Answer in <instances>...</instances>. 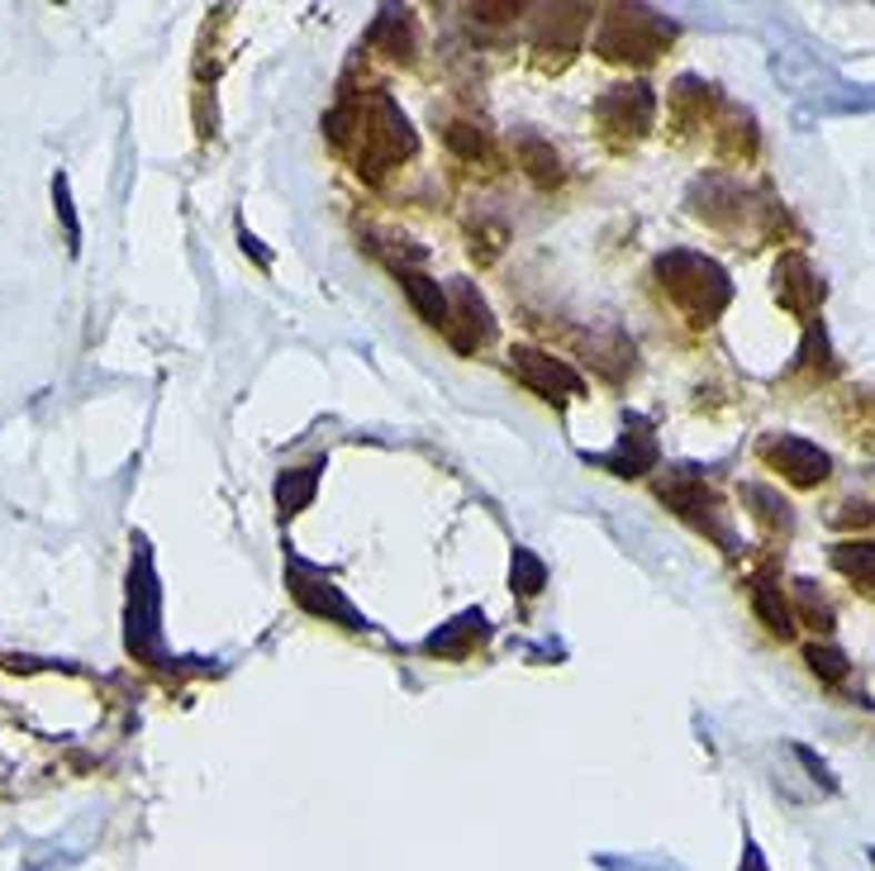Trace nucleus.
I'll list each match as a JSON object with an SVG mask.
<instances>
[{
  "label": "nucleus",
  "mask_w": 875,
  "mask_h": 871,
  "mask_svg": "<svg viewBox=\"0 0 875 871\" xmlns=\"http://www.w3.org/2000/svg\"><path fill=\"white\" fill-rule=\"evenodd\" d=\"M600 462H604V467H614L618 477H643L647 467L656 462V439H652V429H647L643 420H633V433L624 429V439H618V448H614V452H604Z\"/></svg>",
  "instance_id": "9b49d317"
},
{
  "label": "nucleus",
  "mask_w": 875,
  "mask_h": 871,
  "mask_svg": "<svg viewBox=\"0 0 875 871\" xmlns=\"http://www.w3.org/2000/svg\"><path fill=\"white\" fill-rule=\"evenodd\" d=\"M362 129H366L362 133V162H366V172H385L391 162L414 153V133L405 124V114L391 106V96H372V100H366Z\"/></svg>",
  "instance_id": "7ed1b4c3"
},
{
  "label": "nucleus",
  "mask_w": 875,
  "mask_h": 871,
  "mask_svg": "<svg viewBox=\"0 0 875 871\" xmlns=\"http://www.w3.org/2000/svg\"><path fill=\"white\" fill-rule=\"evenodd\" d=\"M400 287H405L410 306H414L419 314H424V324L447 329V300H443V291H438V281L419 277V272H405V267H400Z\"/></svg>",
  "instance_id": "ddd939ff"
},
{
  "label": "nucleus",
  "mask_w": 875,
  "mask_h": 871,
  "mask_svg": "<svg viewBox=\"0 0 875 871\" xmlns=\"http://www.w3.org/2000/svg\"><path fill=\"white\" fill-rule=\"evenodd\" d=\"M743 500H747V505H762V510H756V519H766L771 529H789V524H795V514H789V505H785V500H781L776 491H766V485H747Z\"/></svg>",
  "instance_id": "dca6fc26"
},
{
  "label": "nucleus",
  "mask_w": 875,
  "mask_h": 871,
  "mask_svg": "<svg viewBox=\"0 0 875 871\" xmlns=\"http://www.w3.org/2000/svg\"><path fill=\"white\" fill-rule=\"evenodd\" d=\"M58 210H62L67 239H72V248H77V220H72V200H67V181H58Z\"/></svg>",
  "instance_id": "5701e85b"
},
{
  "label": "nucleus",
  "mask_w": 875,
  "mask_h": 871,
  "mask_svg": "<svg viewBox=\"0 0 875 871\" xmlns=\"http://www.w3.org/2000/svg\"><path fill=\"white\" fill-rule=\"evenodd\" d=\"M762 458L776 467L781 477L795 481V485H818V481H828V472H833L828 452H823L818 443H809V439H795V433L766 439L762 443Z\"/></svg>",
  "instance_id": "20e7f679"
},
{
  "label": "nucleus",
  "mask_w": 875,
  "mask_h": 871,
  "mask_svg": "<svg viewBox=\"0 0 875 871\" xmlns=\"http://www.w3.org/2000/svg\"><path fill=\"white\" fill-rule=\"evenodd\" d=\"M314 481H319V472H314V467H300V472H285L281 477V510L285 514H295L300 505H305V500L314 495Z\"/></svg>",
  "instance_id": "f3484780"
},
{
  "label": "nucleus",
  "mask_w": 875,
  "mask_h": 871,
  "mask_svg": "<svg viewBox=\"0 0 875 871\" xmlns=\"http://www.w3.org/2000/svg\"><path fill=\"white\" fill-rule=\"evenodd\" d=\"M291 595L305 605L310 614H324V619H343V624H362L358 610L348 605V600L333 591L329 581H319L314 572H305V567H291Z\"/></svg>",
  "instance_id": "6e6552de"
},
{
  "label": "nucleus",
  "mask_w": 875,
  "mask_h": 871,
  "mask_svg": "<svg viewBox=\"0 0 875 871\" xmlns=\"http://www.w3.org/2000/svg\"><path fill=\"white\" fill-rule=\"evenodd\" d=\"M581 29H585V10H581V6H552V10L537 14V39H533V43H537V48H547V43L576 48Z\"/></svg>",
  "instance_id": "f8f14e48"
},
{
  "label": "nucleus",
  "mask_w": 875,
  "mask_h": 871,
  "mask_svg": "<svg viewBox=\"0 0 875 871\" xmlns=\"http://www.w3.org/2000/svg\"><path fill=\"white\" fill-rule=\"evenodd\" d=\"M543 581H547L543 562H537L533 552H514V585H519V591L533 595V591H543Z\"/></svg>",
  "instance_id": "6ab92c4d"
},
{
  "label": "nucleus",
  "mask_w": 875,
  "mask_h": 871,
  "mask_svg": "<svg viewBox=\"0 0 875 871\" xmlns=\"http://www.w3.org/2000/svg\"><path fill=\"white\" fill-rule=\"evenodd\" d=\"M510 362H514V377L524 381L529 391H537V396H547V400H571V396H581V377L571 372L562 358L537 353V348H514Z\"/></svg>",
  "instance_id": "39448f33"
},
{
  "label": "nucleus",
  "mask_w": 875,
  "mask_h": 871,
  "mask_svg": "<svg viewBox=\"0 0 875 871\" xmlns=\"http://www.w3.org/2000/svg\"><path fill=\"white\" fill-rule=\"evenodd\" d=\"M447 143L457 148L462 158H485V153H491L485 133H481V129H471V124H452V129H447Z\"/></svg>",
  "instance_id": "aec40b11"
},
{
  "label": "nucleus",
  "mask_w": 875,
  "mask_h": 871,
  "mask_svg": "<svg viewBox=\"0 0 875 871\" xmlns=\"http://www.w3.org/2000/svg\"><path fill=\"white\" fill-rule=\"evenodd\" d=\"M776 296L785 300V310L809 314L818 300H823V281L809 272V262H804V258H785L776 267Z\"/></svg>",
  "instance_id": "9d476101"
},
{
  "label": "nucleus",
  "mask_w": 875,
  "mask_h": 871,
  "mask_svg": "<svg viewBox=\"0 0 875 871\" xmlns=\"http://www.w3.org/2000/svg\"><path fill=\"white\" fill-rule=\"evenodd\" d=\"M671 29L666 20H656L652 10H610L604 14V29H600V53L614 58V62H652L662 48L671 43Z\"/></svg>",
  "instance_id": "f03ea898"
},
{
  "label": "nucleus",
  "mask_w": 875,
  "mask_h": 871,
  "mask_svg": "<svg viewBox=\"0 0 875 871\" xmlns=\"http://www.w3.org/2000/svg\"><path fill=\"white\" fill-rule=\"evenodd\" d=\"M656 491H662V500H666V505L676 510V514L695 519L700 529H714V510H718V500L710 495V485H704V481H695V477H685V472H681V477L662 481ZM714 533H718V529H714Z\"/></svg>",
  "instance_id": "1a4fd4ad"
},
{
  "label": "nucleus",
  "mask_w": 875,
  "mask_h": 871,
  "mask_svg": "<svg viewBox=\"0 0 875 871\" xmlns=\"http://www.w3.org/2000/svg\"><path fill=\"white\" fill-rule=\"evenodd\" d=\"M752 605H756V614H762V624L771 629V633H781V639H789L795 633V614H789V605L781 600V591L771 581H756L752 585Z\"/></svg>",
  "instance_id": "2eb2a0df"
},
{
  "label": "nucleus",
  "mask_w": 875,
  "mask_h": 871,
  "mask_svg": "<svg viewBox=\"0 0 875 871\" xmlns=\"http://www.w3.org/2000/svg\"><path fill=\"white\" fill-rule=\"evenodd\" d=\"M452 300H457V310H447V333L452 343H457V353H476V348L491 339V310H485V300L457 281L452 287Z\"/></svg>",
  "instance_id": "0eeeda50"
},
{
  "label": "nucleus",
  "mask_w": 875,
  "mask_h": 871,
  "mask_svg": "<svg viewBox=\"0 0 875 871\" xmlns=\"http://www.w3.org/2000/svg\"><path fill=\"white\" fill-rule=\"evenodd\" d=\"M519 153H524V162H529V172L537 177V181H557L562 177V162H557V153H547L537 139H524L519 143Z\"/></svg>",
  "instance_id": "a211bd4d"
},
{
  "label": "nucleus",
  "mask_w": 875,
  "mask_h": 871,
  "mask_svg": "<svg viewBox=\"0 0 875 871\" xmlns=\"http://www.w3.org/2000/svg\"><path fill=\"white\" fill-rule=\"evenodd\" d=\"M809 667H814V672L818 677H828V681H843L847 677V658H843V652H837V648H809Z\"/></svg>",
  "instance_id": "412c9836"
},
{
  "label": "nucleus",
  "mask_w": 875,
  "mask_h": 871,
  "mask_svg": "<svg viewBox=\"0 0 875 871\" xmlns=\"http://www.w3.org/2000/svg\"><path fill=\"white\" fill-rule=\"evenodd\" d=\"M799 600H804V610H809L814 629H833V610L823 605V600H814V585L809 581H799Z\"/></svg>",
  "instance_id": "4be33fe9"
},
{
  "label": "nucleus",
  "mask_w": 875,
  "mask_h": 871,
  "mask_svg": "<svg viewBox=\"0 0 875 871\" xmlns=\"http://www.w3.org/2000/svg\"><path fill=\"white\" fill-rule=\"evenodd\" d=\"M656 277H662V291L676 300L690 320H704V324H710L733 296L728 272H723L714 258H700V253H666L656 262Z\"/></svg>",
  "instance_id": "f257e3e1"
},
{
  "label": "nucleus",
  "mask_w": 875,
  "mask_h": 871,
  "mask_svg": "<svg viewBox=\"0 0 875 871\" xmlns=\"http://www.w3.org/2000/svg\"><path fill=\"white\" fill-rule=\"evenodd\" d=\"M833 567L843 572L847 581L866 585V591H875V543H837L833 548Z\"/></svg>",
  "instance_id": "4468645a"
},
{
  "label": "nucleus",
  "mask_w": 875,
  "mask_h": 871,
  "mask_svg": "<svg viewBox=\"0 0 875 871\" xmlns=\"http://www.w3.org/2000/svg\"><path fill=\"white\" fill-rule=\"evenodd\" d=\"M652 110H656V100H652L647 87H618V91H610L595 106L600 124L614 129V133H628V139H637V133L652 129Z\"/></svg>",
  "instance_id": "423d86ee"
}]
</instances>
